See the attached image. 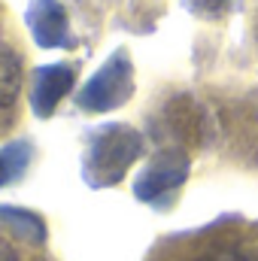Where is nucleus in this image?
Here are the masks:
<instances>
[{"label": "nucleus", "instance_id": "nucleus-1", "mask_svg": "<svg viewBox=\"0 0 258 261\" xmlns=\"http://www.w3.org/2000/svg\"><path fill=\"white\" fill-rule=\"evenodd\" d=\"M140 155V137L131 128H100L91 137L88 146V158H85V176L94 186H107L116 182L128 164Z\"/></svg>", "mask_w": 258, "mask_h": 261}, {"label": "nucleus", "instance_id": "nucleus-2", "mask_svg": "<svg viewBox=\"0 0 258 261\" xmlns=\"http://www.w3.org/2000/svg\"><path fill=\"white\" fill-rule=\"evenodd\" d=\"M131 94V64L125 55H116L110 58L107 64L100 67L91 82L82 88L79 94V107L82 110H113L119 107L122 100H128Z\"/></svg>", "mask_w": 258, "mask_h": 261}, {"label": "nucleus", "instance_id": "nucleus-3", "mask_svg": "<svg viewBox=\"0 0 258 261\" xmlns=\"http://www.w3.org/2000/svg\"><path fill=\"white\" fill-rule=\"evenodd\" d=\"M186 170H189V161H186L183 155H176V152L158 155V158L146 167V173L137 179V197L155 200L158 195H164V192H170L173 186H179V182L186 179Z\"/></svg>", "mask_w": 258, "mask_h": 261}, {"label": "nucleus", "instance_id": "nucleus-4", "mask_svg": "<svg viewBox=\"0 0 258 261\" xmlns=\"http://www.w3.org/2000/svg\"><path fill=\"white\" fill-rule=\"evenodd\" d=\"M73 85V70L64 64H49L40 67L34 73V91H31V100H34V113L37 116H52V110L58 107V100L64 97Z\"/></svg>", "mask_w": 258, "mask_h": 261}, {"label": "nucleus", "instance_id": "nucleus-5", "mask_svg": "<svg viewBox=\"0 0 258 261\" xmlns=\"http://www.w3.org/2000/svg\"><path fill=\"white\" fill-rule=\"evenodd\" d=\"M28 21L34 40L46 49H55L67 40V15L58 0H31Z\"/></svg>", "mask_w": 258, "mask_h": 261}, {"label": "nucleus", "instance_id": "nucleus-6", "mask_svg": "<svg viewBox=\"0 0 258 261\" xmlns=\"http://www.w3.org/2000/svg\"><path fill=\"white\" fill-rule=\"evenodd\" d=\"M18 91H21V58L12 49L0 46V110L12 107Z\"/></svg>", "mask_w": 258, "mask_h": 261}, {"label": "nucleus", "instance_id": "nucleus-7", "mask_svg": "<svg viewBox=\"0 0 258 261\" xmlns=\"http://www.w3.org/2000/svg\"><path fill=\"white\" fill-rule=\"evenodd\" d=\"M28 164H31V143H24V140L6 143V146L0 149V186L18 179Z\"/></svg>", "mask_w": 258, "mask_h": 261}, {"label": "nucleus", "instance_id": "nucleus-8", "mask_svg": "<svg viewBox=\"0 0 258 261\" xmlns=\"http://www.w3.org/2000/svg\"><path fill=\"white\" fill-rule=\"evenodd\" d=\"M0 222L21 240H31V243H40L43 240V222L24 210H9V206H0Z\"/></svg>", "mask_w": 258, "mask_h": 261}, {"label": "nucleus", "instance_id": "nucleus-9", "mask_svg": "<svg viewBox=\"0 0 258 261\" xmlns=\"http://www.w3.org/2000/svg\"><path fill=\"white\" fill-rule=\"evenodd\" d=\"M203 261H255L252 255H243V252H234V249H219V252H213L210 258Z\"/></svg>", "mask_w": 258, "mask_h": 261}, {"label": "nucleus", "instance_id": "nucleus-10", "mask_svg": "<svg viewBox=\"0 0 258 261\" xmlns=\"http://www.w3.org/2000/svg\"><path fill=\"white\" fill-rule=\"evenodd\" d=\"M0 261H18V258H15V249H12V243H9L6 237H0Z\"/></svg>", "mask_w": 258, "mask_h": 261}]
</instances>
